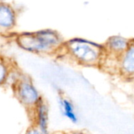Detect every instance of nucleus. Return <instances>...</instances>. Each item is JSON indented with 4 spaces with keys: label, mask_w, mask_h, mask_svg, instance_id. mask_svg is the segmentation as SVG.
I'll use <instances>...</instances> for the list:
<instances>
[{
    "label": "nucleus",
    "mask_w": 134,
    "mask_h": 134,
    "mask_svg": "<svg viewBox=\"0 0 134 134\" xmlns=\"http://www.w3.org/2000/svg\"><path fill=\"white\" fill-rule=\"evenodd\" d=\"M36 105H37L38 121H39L40 127L42 131L45 132L47 128V108L41 99L38 102Z\"/></svg>",
    "instance_id": "8"
},
{
    "label": "nucleus",
    "mask_w": 134,
    "mask_h": 134,
    "mask_svg": "<svg viewBox=\"0 0 134 134\" xmlns=\"http://www.w3.org/2000/svg\"><path fill=\"white\" fill-rule=\"evenodd\" d=\"M17 14L14 7L7 3L0 2V34L10 33L16 25Z\"/></svg>",
    "instance_id": "4"
},
{
    "label": "nucleus",
    "mask_w": 134,
    "mask_h": 134,
    "mask_svg": "<svg viewBox=\"0 0 134 134\" xmlns=\"http://www.w3.org/2000/svg\"><path fill=\"white\" fill-rule=\"evenodd\" d=\"M60 104L62 107V110L63 111V114L68 118L70 120H71L73 122H77V118L74 112V108L72 103L67 99L63 98L60 100Z\"/></svg>",
    "instance_id": "7"
},
{
    "label": "nucleus",
    "mask_w": 134,
    "mask_h": 134,
    "mask_svg": "<svg viewBox=\"0 0 134 134\" xmlns=\"http://www.w3.org/2000/svg\"><path fill=\"white\" fill-rule=\"evenodd\" d=\"M118 73L125 77L134 76V40H129L128 47L120 56Z\"/></svg>",
    "instance_id": "5"
},
{
    "label": "nucleus",
    "mask_w": 134,
    "mask_h": 134,
    "mask_svg": "<svg viewBox=\"0 0 134 134\" xmlns=\"http://www.w3.org/2000/svg\"><path fill=\"white\" fill-rule=\"evenodd\" d=\"M14 40L22 50L37 54H54L62 52L64 40L51 29L24 32L17 34Z\"/></svg>",
    "instance_id": "1"
},
{
    "label": "nucleus",
    "mask_w": 134,
    "mask_h": 134,
    "mask_svg": "<svg viewBox=\"0 0 134 134\" xmlns=\"http://www.w3.org/2000/svg\"><path fill=\"white\" fill-rule=\"evenodd\" d=\"M14 86L18 98L25 105H36L40 100L38 91L27 77H20Z\"/></svg>",
    "instance_id": "3"
},
{
    "label": "nucleus",
    "mask_w": 134,
    "mask_h": 134,
    "mask_svg": "<svg viewBox=\"0 0 134 134\" xmlns=\"http://www.w3.org/2000/svg\"><path fill=\"white\" fill-rule=\"evenodd\" d=\"M62 52L78 65L99 66L105 54L103 45L81 38H73L64 41Z\"/></svg>",
    "instance_id": "2"
},
{
    "label": "nucleus",
    "mask_w": 134,
    "mask_h": 134,
    "mask_svg": "<svg viewBox=\"0 0 134 134\" xmlns=\"http://www.w3.org/2000/svg\"><path fill=\"white\" fill-rule=\"evenodd\" d=\"M27 134H44V132L38 130L36 129H29L28 131Z\"/></svg>",
    "instance_id": "10"
},
{
    "label": "nucleus",
    "mask_w": 134,
    "mask_h": 134,
    "mask_svg": "<svg viewBox=\"0 0 134 134\" xmlns=\"http://www.w3.org/2000/svg\"><path fill=\"white\" fill-rule=\"evenodd\" d=\"M129 43V40L121 36H111L103 45L105 48V53L112 56L120 58L121 54L128 47Z\"/></svg>",
    "instance_id": "6"
},
{
    "label": "nucleus",
    "mask_w": 134,
    "mask_h": 134,
    "mask_svg": "<svg viewBox=\"0 0 134 134\" xmlns=\"http://www.w3.org/2000/svg\"><path fill=\"white\" fill-rule=\"evenodd\" d=\"M6 59L0 57V85L5 84L7 81L9 73L12 68Z\"/></svg>",
    "instance_id": "9"
},
{
    "label": "nucleus",
    "mask_w": 134,
    "mask_h": 134,
    "mask_svg": "<svg viewBox=\"0 0 134 134\" xmlns=\"http://www.w3.org/2000/svg\"><path fill=\"white\" fill-rule=\"evenodd\" d=\"M75 134H81V133H75Z\"/></svg>",
    "instance_id": "11"
}]
</instances>
